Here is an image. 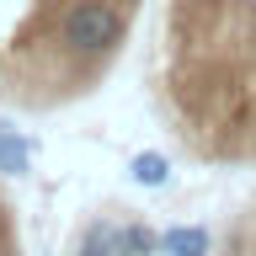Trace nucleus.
Wrapping results in <instances>:
<instances>
[{
    "label": "nucleus",
    "mask_w": 256,
    "mask_h": 256,
    "mask_svg": "<svg viewBox=\"0 0 256 256\" xmlns=\"http://www.w3.org/2000/svg\"><path fill=\"white\" fill-rule=\"evenodd\" d=\"M75 256H118V224L91 219L86 235H80V246H75Z\"/></svg>",
    "instance_id": "39448f33"
},
{
    "label": "nucleus",
    "mask_w": 256,
    "mask_h": 256,
    "mask_svg": "<svg viewBox=\"0 0 256 256\" xmlns=\"http://www.w3.org/2000/svg\"><path fill=\"white\" fill-rule=\"evenodd\" d=\"M155 96L198 160H256V0H166Z\"/></svg>",
    "instance_id": "f257e3e1"
},
{
    "label": "nucleus",
    "mask_w": 256,
    "mask_h": 256,
    "mask_svg": "<svg viewBox=\"0 0 256 256\" xmlns=\"http://www.w3.org/2000/svg\"><path fill=\"white\" fill-rule=\"evenodd\" d=\"M144 0H0V102L64 107L123 59Z\"/></svg>",
    "instance_id": "f03ea898"
},
{
    "label": "nucleus",
    "mask_w": 256,
    "mask_h": 256,
    "mask_svg": "<svg viewBox=\"0 0 256 256\" xmlns=\"http://www.w3.org/2000/svg\"><path fill=\"white\" fill-rule=\"evenodd\" d=\"M160 251L166 256H208L214 251V235H208L203 224H176L160 235Z\"/></svg>",
    "instance_id": "7ed1b4c3"
},
{
    "label": "nucleus",
    "mask_w": 256,
    "mask_h": 256,
    "mask_svg": "<svg viewBox=\"0 0 256 256\" xmlns=\"http://www.w3.org/2000/svg\"><path fill=\"white\" fill-rule=\"evenodd\" d=\"M27 160H32V144L22 139L16 128L0 123V171H6V176H22V171H27Z\"/></svg>",
    "instance_id": "423d86ee"
},
{
    "label": "nucleus",
    "mask_w": 256,
    "mask_h": 256,
    "mask_svg": "<svg viewBox=\"0 0 256 256\" xmlns=\"http://www.w3.org/2000/svg\"><path fill=\"white\" fill-rule=\"evenodd\" d=\"M134 182H139V187H166V182H171V166H166V155H155V150L134 155Z\"/></svg>",
    "instance_id": "0eeeda50"
},
{
    "label": "nucleus",
    "mask_w": 256,
    "mask_h": 256,
    "mask_svg": "<svg viewBox=\"0 0 256 256\" xmlns=\"http://www.w3.org/2000/svg\"><path fill=\"white\" fill-rule=\"evenodd\" d=\"M118 256H160V235L150 230V224L128 219L123 230H118Z\"/></svg>",
    "instance_id": "20e7f679"
}]
</instances>
